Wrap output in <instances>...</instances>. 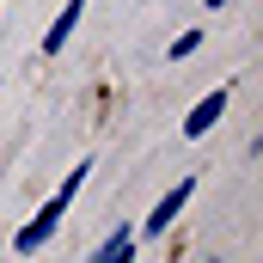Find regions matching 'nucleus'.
<instances>
[{
    "instance_id": "obj_1",
    "label": "nucleus",
    "mask_w": 263,
    "mask_h": 263,
    "mask_svg": "<svg viewBox=\"0 0 263 263\" xmlns=\"http://www.w3.org/2000/svg\"><path fill=\"white\" fill-rule=\"evenodd\" d=\"M62 214H67V196H49L43 208H37V214H31V220H25V227H18V233H12V251H18V257H37V251L55 239Z\"/></svg>"
},
{
    "instance_id": "obj_2",
    "label": "nucleus",
    "mask_w": 263,
    "mask_h": 263,
    "mask_svg": "<svg viewBox=\"0 0 263 263\" xmlns=\"http://www.w3.org/2000/svg\"><path fill=\"white\" fill-rule=\"evenodd\" d=\"M190 196H196V178H178L165 196L153 202V214H147V227H141V233H153V239H159V233H165V227H172V220L190 208Z\"/></svg>"
},
{
    "instance_id": "obj_3",
    "label": "nucleus",
    "mask_w": 263,
    "mask_h": 263,
    "mask_svg": "<svg viewBox=\"0 0 263 263\" xmlns=\"http://www.w3.org/2000/svg\"><path fill=\"white\" fill-rule=\"evenodd\" d=\"M227 98H233V86H214V92L202 98L196 110L184 117V135H190V141H202V135H208L214 123H220V117H227Z\"/></svg>"
},
{
    "instance_id": "obj_4",
    "label": "nucleus",
    "mask_w": 263,
    "mask_h": 263,
    "mask_svg": "<svg viewBox=\"0 0 263 263\" xmlns=\"http://www.w3.org/2000/svg\"><path fill=\"white\" fill-rule=\"evenodd\" d=\"M80 12H86V0H67L62 12H55V25L43 31V55H62L67 37H73V25H80Z\"/></svg>"
},
{
    "instance_id": "obj_5",
    "label": "nucleus",
    "mask_w": 263,
    "mask_h": 263,
    "mask_svg": "<svg viewBox=\"0 0 263 263\" xmlns=\"http://www.w3.org/2000/svg\"><path fill=\"white\" fill-rule=\"evenodd\" d=\"M135 239H141L135 227H117V233H110V239H104L86 263H135Z\"/></svg>"
},
{
    "instance_id": "obj_6",
    "label": "nucleus",
    "mask_w": 263,
    "mask_h": 263,
    "mask_svg": "<svg viewBox=\"0 0 263 263\" xmlns=\"http://www.w3.org/2000/svg\"><path fill=\"white\" fill-rule=\"evenodd\" d=\"M202 49V31H184V37H178V43H172V62H190V55H196Z\"/></svg>"
},
{
    "instance_id": "obj_7",
    "label": "nucleus",
    "mask_w": 263,
    "mask_h": 263,
    "mask_svg": "<svg viewBox=\"0 0 263 263\" xmlns=\"http://www.w3.org/2000/svg\"><path fill=\"white\" fill-rule=\"evenodd\" d=\"M220 6H233V0H208V12H220Z\"/></svg>"
}]
</instances>
